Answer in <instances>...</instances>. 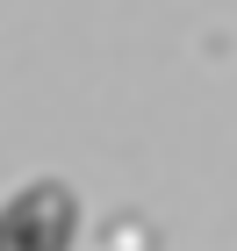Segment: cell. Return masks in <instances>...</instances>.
I'll return each instance as SVG.
<instances>
[{"instance_id": "6da1fadb", "label": "cell", "mask_w": 237, "mask_h": 251, "mask_svg": "<svg viewBox=\"0 0 237 251\" xmlns=\"http://www.w3.org/2000/svg\"><path fill=\"white\" fill-rule=\"evenodd\" d=\"M79 237V194L65 179H29L0 208V251H72Z\"/></svg>"}]
</instances>
